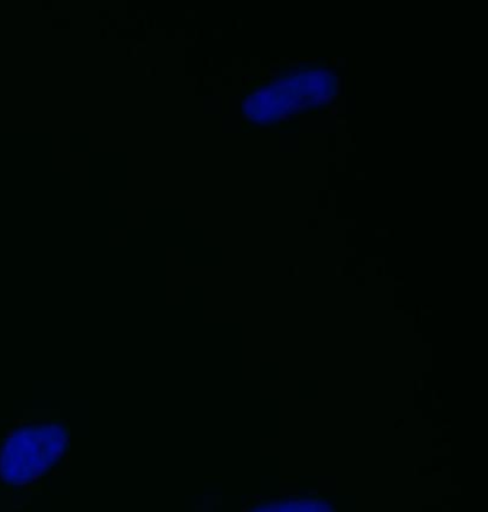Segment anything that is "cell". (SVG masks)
I'll list each match as a JSON object with an SVG mask.
<instances>
[{
  "instance_id": "6da1fadb",
  "label": "cell",
  "mask_w": 488,
  "mask_h": 512,
  "mask_svg": "<svg viewBox=\"0 0 488 512\" xmlns=\"http://www.w3.org/2000/svg\"><path fill=\"white\" fill-rule=\"evenodd\" d=\"M71 448V427L59 418L13 425L0 437V492H35L66 464Z\"/></svg>"
},
{
  "instance_id": "7a4b0ae2",
  "label": "cell",
  "mask_w": 488,
  "mask_h": 512,
  "mask_svg": "<svg viewBox=\"0 0 488 512\" xmlns=\"http://www.w3.org/2000/svg\"><path fill=\"white\" fill-rule=\"evenodd\" d=\"M257 512H330L325 511L322 505H318L315 501H305L304 504H287V505H265L264 508Z\"/></svg>"
},
{
  "instance_id": "3957f363",
  "label": "cell",
  "mask_w": 488,
  "mask_h": 512,
  "mask_svg": "<svg viewBox=\"0 0 488 512\" xmlns=\"http://www.w3.org/2000/svg\"><path fill=\"white\" fill-rule=\"evenodd\" d=\"M307 89L310 92H322L325 89V81L321 73H311L307 78Z\"/></svg>"
},
{
  "instance_id": "277c9868",
  "label": "cell",
  "mask_w": 488,
  "mask_h": 512,
  "mask_svg": "<svg viewBox=\"0 0 488 512\" xmlns=\"http://www.w3.org/2000/svg\"><path fill=\"white\" fill-rule=\"evenodd\" d=\"M333 96H315V103H331L333 101Z\"/></svg>"
},
{
  "instance_id": "5b68a950",
  "label": "cell",
  "mask_w": 488,
  "mask_h": 512,
  "mask_svg": "<svg viewBox=\"0 0 488 512\" xmlns=\"http://www.w3.org/2000/svg\"><path fill=\"white\" fill-rule=\"evenodd\" d=\"M252 106H254V101H252V98L245 99V101L242 102V109H244V112H250Z\"/></svg>"
},
{
  "instance_id": "8992f818",
  "label": "cell",
  "mask_w": 488,
  "mask_h": 512,
  "mask_svg": "<svg viewBox=\"0 0 488 512\" xmlns=\"http://www.w3.org/2000/svg\"><path fill=\"white\" fill-rule=\"evenodd\" d=\"M272 91L270 89H262V91L257 92V98L264 99V98H271Z\"/></svg>"
},
{
  "instance_id": "52a82bcc",
  "label": "cell",
  "mask_w": 488,
  "mask_h": 512,
  "mask_svg": "<svg viewBox=\"0 0 488 512\" xmlns=\"http://www.w3.org/2000/svg\"><path fill=\"white\" fill-rule=\"evenodd\" d=\"M290 119H291V116L288 115V113H284V112L280 113V121L281 122H288V121H290Z\"/></svg>"
}]
</instances>
